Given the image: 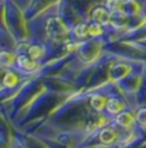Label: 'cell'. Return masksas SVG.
Here are the masks:
<instances>
[{
    "label": "cell",
    "instance_id": "obj_7",
    "mask_svg": "<svg viewBox=\"0 0 146 148\" xmlns=\"http://www.w3.org/2000/svg\"><path fill=\"white\" fill-rule=\"evenodd\" d=\"M121 9H122V10L129 9V12L126 13V16H135V14H138V13L141 12V6H139V3H136L135 0H125L124 4L121 6Z\"/></svg>",
    "mask_w": 146,
    "mask_h": 148
},
{
    "label": "cell",
    "instance_id": "obj_12",
    "mask_svg": "<svg viewBox=\"0 0 146 148\" xmlns=\"http://www.w3.org/2000/svg\"><path fill=\"white\" fill-rule=\"evenodd\" d=\"M103 34V24L100 23H94L93 24H90L89 25V35L90 37H100V35Z\"/></svg>",
    "mask_w": 146,
    "mask_h": 148
},
{
    "label": "cell",
    "instance_id": "obj_1",
    "mask_svg": "<svg viewBox=\"0 0 146 148\" xmlns=\"http://www.w3.org/2000/svg\"><path fill=\"white\" fill-rule=\"evenodd\" d=\"M17 65L18 68L24 72H34L38 69V62L37 59L31 58L28 54H20L17 57Z\"/></svg>",
    "mask_w": 146,
    "mask_h": 148
},
{
    "label": "cell",
    "instance_id": "obj_9",
    "mask_svg": "<svg viewBox=\"0 0 146 148\" xmlns=\"http://www.w3.org/2000/svg\"><path fill=\"white\" fill-rule=\"evenodd\" d=\"M73 34H75V37H77V38H84L86 35H89V24L79 23L75 27V30H73Z\"/></svg>",
    "mask_w": 146,
    "mask_h": 148
},
{
    "label": "cell",
    "instance_id": "obj_5",
    "mask_svg": "<svg viewBox=\"0 0 146 148\" xmlns=\"http://www.w3.org/2000/svg\"><path fill=\"white\" fill-rule=\"evenodd\" d=\"M107 97L105 96H103V95H93L91 97H90V104L93 106V109L94 110H97V112H101V110H104L105 109V106H107Z\"/></svg>",
    "mask_w": 146,
    "mask_h": 148
},
{
    "label": "cell",
    "instance_id": "obj_4",
    "mask_svg": "<svg viewBox=\"0 0 146 148\" xmlns=\"http://www.w3.org/2000/svg\"><path fill=\"white\" fill-rule=\"evenodd\" d=\"M105 109L108 110L110 114H120L125 109V104H124L122 100H120L118 97H111L107 100V106Z\"/></svg>",
    "mask_w": 146,
    "mask_h": 148
},
{
    "label": "cell",
    "instance_id": "obj_6",
    "mask_svg": "<svg viewBox=\"0 0 146 148\" xmlns=\"http://www.w3.org/2000/svg\"><path fill=\"white\" fill-rule=\"evenodd\" d=\"M132 121H134V117H132V114L128 113V112H121V113L117 116V123L120 124V127H122V128L131 127Z\"/></svg>",
    "mask_w": 146,
    "mask_h": 148
},
{
    "label": "cell",
    "instance_id": "obj_11",
    "mask_svg": "<svg viewBox=\"0 0 146 148\" xmlns=\"http://www.w3.org/2000/svg\"><path fill=\"white\" fill-rule=\"evenodd\" d=\"M27 54L34 59H38V58L42 57V48L39 45H27Z\"/></svg>",
    "mask_w": 146,
    "mask_h": 148
},
{
    "label": "cell",
    "instance_id": "obj_2",
    "mask_svg": "<svg viewBox=\"0 0 146 148\" xmlns=\"http://www.w3.org/2000/svg\"><path fill=\"white\" fill-rule=\"evenodd\" d=\"M98 138L104 144H112L118 140V131L114 130L112 127H104L98 134Z\"/></svg>",
    "mask_w": 146,
    "mask_h": 148
},
{
    "label": "cell",
    "instance_id": "obj_3",
    "mask_svg": "<svg viewBox=\"0 0 146 148\" xmlns=\"http://www.w3.org/2000/svg\"><path fill=\"white\" fill-rule=\"evenodd\" d=\"M91 17L96 23L100 24H107L110 21V13L107 10V7H96L91 13Z\"/></svg>",
    "mask_w": 146,
    "mask_h": 148
},
{
    "label": "cell",
    "instance_id": "obj_14",
    "mask_svg": "<svg viewBox=\"0 0 146 148\" xmlns=\"http://www.w3.org/2000/svg\"><path fill=\"white\" fill-rule=\"evenodd\" d=\"M136 119L141 121V124H146V109L141 110V112L138 113V117H136Z\"/></svg>",
    "mask_w": 146,
    "mask_h": 148
},
{
    "label": "cell",
    "instance_id": "obj_10",
    "mask_svg": "<svg viewBox=\"0 0 146 148\" xmlns=\"http://www.w3.org/2000/svg\"><path fill=\"white\" fill-rule=\"evenodd\" d=\"M14 55L11 54V52H7V51H3V52H0V65H3V66H10L14 64Z\"/></svg>",
    "mask_w": 146,
    "mask_h": 148
},
{
    "label": "cell",
    "instance_id": "obj_8",
    "mask_svg": "<svg viewBox=\"0 0 146 148\" xmlns=\"http://www.w3.org/2000/svg\"><path fill=\"white\" fill-rule=\"evenodd\" d=\"M3 85L6 86V88H14L17 83H18V78H17V75L16 73H13V72H6V75L3 76Z\"/></svg>",
    "mask_w": 146,
    "mask_h": 148
},
{
    "label": "cell",
    "instance_id": "obj_15",
    "mask_svg": "<svg viewBox=\"0 0 146 148\" xmlns=\"http://www.w3.org/2000/svg\"><path fill=\"white\" fill-rule=\"evenodd\" d=\"M145 12H146V9H145Z\"/></svg>",
    "mask_w": 146,
    "mask_h": 148
},
{
    "label": "cell",
    "instance_id": "obj_13",
    "mask_svg": "<svg viewBox=\"0 0 146 148\" xmlns=\"http://www.w3.org/2000/svg\"><path fill=\"white\" fill-rule=\"evenodd\" d=\"M121 0H107L105 1V7H107V10H110V12H120V9H121Z\"/></svg>",
    "mask_w": 146,
    "mask_h": 148
}]
</instances>
